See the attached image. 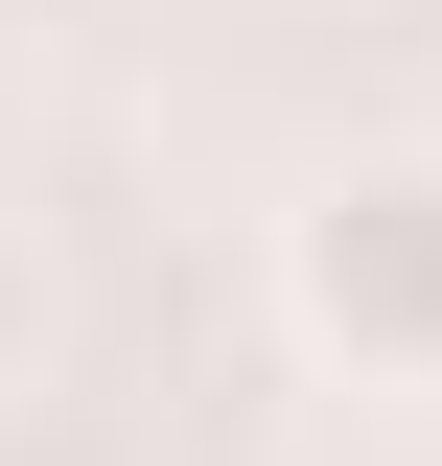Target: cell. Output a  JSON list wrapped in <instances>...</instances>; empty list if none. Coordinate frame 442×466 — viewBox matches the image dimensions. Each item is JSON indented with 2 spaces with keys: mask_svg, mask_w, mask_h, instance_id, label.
Masks as SVG:
<instances>
[{
  "mask_svg": "<svg viewBox=\"0 0 442 466\" xmlns=\"http://www.w3.org/2000/svg\"><path fill=\"white\" fill-rule=\"evenodd\" d=\"M279 327L349 397H442V140H349L279 210Z\"/></svg>",
  "mask_w": 442,
  "mask_h": 466,
  "instance_id": "1",
  "label": "cell"
},
{
  "mask_svg": "<svg viewBox=\"0 0 442 466\" xmlns=\"http://www.w3.org/2000/svg\"><path fill=\"white\" fill-rule=\"evenodd\" d=\"M24 373H47V257L0 233V397H24Z\"/></svg>",
  "mask_w": 442,
  "mask_h": 466,
  "instance_id": "2",
  "label": "cell"
}]
</instances>
